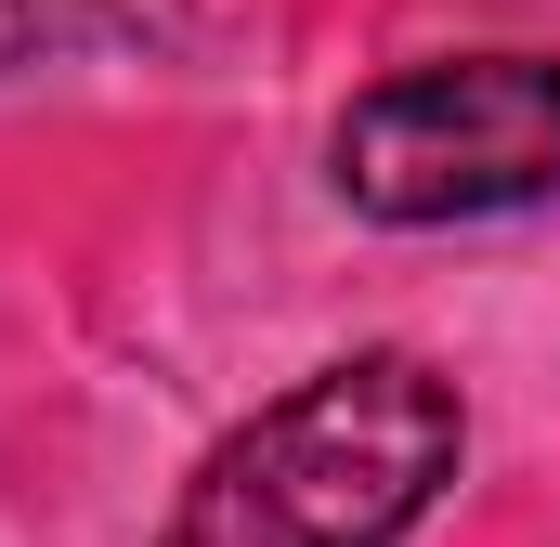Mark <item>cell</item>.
<instances>
[{
    "mask_svg": "<svg viewBox=\"0 0 560 547\" xmlns=\"http://www.w3.org/2000/svg\"><path fill=\"white\" fill-rule=\"evenodd\" d=\"M456 456L469 417L430 352H339L196 456L170 547H405Z\"/></svg>",
    "mask_w": 560,
    "mask_h": 547,
    "instance_id": "cell-1",
    "label": "cell"
},
{
    "mask_svg": "<svg viewBox=\"0 0 560 547\" xmlns=\"http://www.w3.org/2000/svg\"><path fill=\"white\" fill-rule=\"evenodd\" d=\"M339 196L365 222H509L560 196V53H443L339 118Z\"/></svg>",
    "mask_w": 560,
    "mask_h": 547,
    "instance_id": "cell-2",
    "label": "cell"
}]
</instances>
